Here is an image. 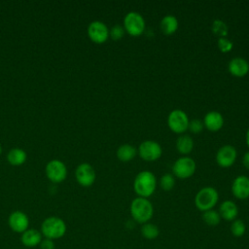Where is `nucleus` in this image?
<instances>
[{"label": "nucleus", "instance_id": "nucleus-26", "mask_svg": "<svg viewBox=\"0 0 249 249\" xmlns=\"http://www.w3.org/2000/svg\"><path fill=\"white\" fill-rule=\"evenodd\" d=\"M160 188L165 191H171L175 186V177L171 173H165L163 174L160 179Z\"/></svg>", "mask_w": 249, "mask_h": 249}, {"label": "nucleus", "instance_id": "nucleus-20", "mask_svg": "<svg viewBox=\"0 0 249 249\" xmlns=\"http://www.w3.org/2000/svg\"><path fill=\"white\" fill-rule=\"evenodd\" d=\"M176 149L181 155H188L194 149L193 138L188 134H181L176 140Z\"/></svg>", "mask_w": 249, "mask_h": 249}, {"label": "nucleus", "instance_id": "nucleus-22", "mask_svg": "<svg viewBox=\"0 0 249 249\" xmlns=\"http://www.w3.org/2000/svg\"><path fill=\"white\" fill-rule=\"evenodd\" d=\"M26 153L18 148H14L12 149L7 156V160L8 161L15 166H18L21 165L22 163L25 162L26 160Z\"/></svg>", "mask_w": 249, "mask_h": 249}, {"label": "nucleus", "instance_id": "nucleus-15", "mask_svg": "<svg viewBox=\"0 0 249 249\" xmlns=\"http://www.w3.org/2000/svg\"><path fill=\"white\" fill-rule=\"evenodd\" d=\"M229 72L236 78H242L249 72V62L242 57H233L228 64Z\"/></svg>", "mask_w": 249, "mask_h": 249}, {"label": "nucleus", "instance_id": "nucleus-5", "mask_svg": "<svg viewBox=\"0 0 249 249\" xmlns=\"http://www.w3.org/2000/svg\"><path fill=\"white\" fill-rule=\"evenodd\" d=\"M124 28L130 36H140L145 30V19L139 13L129 12L124 18Z\"/></svg>", "mask_w": 249, "mask_h": 249}, {"label": "nucleus", "instance_id": "nucleus-33", "mask_svg": "<svg viewBox=\"0 0 249 249\" xmlns=\"http://www.w3.org/2000/svg\"><path fill=\"white\" fill-rule=\"evenodd\" d=\"M245 141H246V144H247V146L249 148V128H248V130L246 132V135H245Z\"/></svg>", "mask_w": 249, "mask_h": 249}, {"label": "nucleus", "instance_id": "nucleus-13", "mask_svg": "<svg viewBox=\"0 0 249 249\" xmlns=\"http://www.w3.org/2000/svg\"><path fill=\"white\" fill-rule=\"evenodd\" d=\"M8 224L13 231L22 233L28 229L29 220L25 213L21 211H14L9 216Z\"/></svg>", "mask_w": 249, "mask_h": 249}, {"label": "nucleus", "instance_id": "nucleus-7", "mask_svg": "<svg viewBox=\"0 0 249 249\" xmlns=\"http://www.w3.org/2000/svg\"><path fill=\"white\" fill-rule=\"evenodd\" d=\"M189 122L188 115L180 109L172 110L167 117V125L169 129L178 134H183L188 130Z\"/></svg>", "mask_w": 249, "mask_h": 249}, {"label": "nucleus", "instance_id": "nucleus-17", "mask_svg": "<svg viewBox=\"0 0 249 249\" xmlns=\"http://www.w3.org/2000/svg\"><path fill=\"white\" fill-rule=\"evenodd\" d=\"M219 214L222 219L226 221H233L238 214L237 205L231 200H224L219 207Z\"/></svg>", "mask_w": 249, "mask_h": 249}, {"label": "nucleus", "instance_id": "nucleus-21", "mask_svg": "<svg viewBox=\"0 0 249 249\" xmlns=\"http://www.w3.org/2000/svg\"><path fill=\"white\" fill-rule=\"evenodd\" d=\"M137 154V150L133 145L130 144H123L117 150V158L124 162L130 161L135 158Z\"/></svg>", "mask_w": 249, "mask_h": 249}, {"label": "nucleus", "instance_id": "nucleus-3", "mask_svg": "<svg viewBox=\"0 0 249 249\" xmlns=\"http://www.w3.org/2000/svg\"><path fill=\"white\" fill-rule=\"evenodd\" d=\"M219 199V194L213 187L201 188L195 196V205L201 212L213 209Z\"/></svg>", "mask_w": 249, "mask_h": 249}, {"label": "nucleus", "instance_id": "nucleus-16", "mask_svg": "<svg viewBox=\"0 0 249 249\" xmlns=\"http://www.w3.org/2000/svg\"><path fill=\"white\" fill-rule=\"evenodd\" d=\"M203 124L206 129L212 132L220 130L224 125V117L218 111H210L205 114L203 118Z\"/></svg>", "mask_w": 249, "mask_h": 249}, {"label": "nucleus", "instance_id": "nucleus-19", "mask_svg": "<svg viewBox=\"0 0 249 249\" xmlns=\"http://www.w3.org/2000/svg\"><path fill=\"white\" fill-rule=\"evenodd\" d=\"M21 243L26 247H35L42 241L41 233L35 229H27L20 237Z\"/></svg>", "mask_w": 249, "mask_h": 249}, {"label": "nucleus", "instance_id": "nucleus-10", "mask_svg": "<svg viewBox=\"0 0 249 249\" xmlns=\"http://www.w3.org/2000/svg\"><path fill=\"white\" fill-rule=\"evenodd\" d=\"M88 35L92 42L103 44L109 38V29L104 22L94 20L90 22L88 27Z\"/></svg>", "mask_w": 249, "mask_h": 249}, {"label": "nucleus", "instance_id": "nucleus-23", "mask_svg": "<svg viewBox=\"0 0 249 249\" xmlns=\"http://www.w3.org/2000/svg\"><path fill=\"white\" fill-rule=\"evenodd\" d=\"M141 234L144 238L153 240L156 239L160 234V229L153 223H145L141 227Z\"/></svg>", "mask_w": 249, "mask_h": 249}, {"label": "nucleus", "instance_id": "nucleus-12", "mask_svg": "<svg viewBox=\"0 0 249 249\" xmlns=\"http://www.w3.org/2000/svg\"><path fill=\"white\" fill-rule=\"evenodd\" d=\"M236 149L231 145H224L219 148L216 154V161L219 166L227 168L231 166L236 160Z\"/></svg>", "mask_w": 249, "mask_h": 249}, {"label": "nucleus", "instance_id": "nucleus-28", "mask_svg": "<svg viewBox=\"0 0 249 249\" xmlns=\"http://www.w3.org/2000/svg\"><path fill=\"white\" fill-rule=\"evenodd\" d=\"M217 46H218V49L220 50L221 53H229L232 50L233 43L228 37H223V38L218 39Z\"/></svg>", "mask_w": 249, "mask_h": 249}, {"label": "nucleus", "instance_id": "nucleus-32", "mask_svg": "<svg viewBox=\"0 0 249 249\" xmlns=\"http://www.w3.org/2000/svg\"><path fill=\"white\" fill-rule=\"evenodd\" d=\"M242 164L244 167L249 169V151L246 152L242 157Z\"/></svg>", "mask_w": 249, "mask_h": 249}, {"label": "nucleus", "instance_id": "nucleus-11", "mask_svg": "<svg viewBox=\"0 0 249 249\" xmlns=\"http://www.w3.org/2000/svg\"><path fill=\"white\" fill-rule=\"evenodd\" d=\"M75 177L77 182L83 187H90L95 181V171L93 167L87 162L78 165L75 170Z\"/></svg>", "mask_w": 249, "mask_h": 249}, {"label": "nucleus", "instance_id": "nucleus-27", "mask_svg": "<svg viewBox=\"0 0 249 249\" xmlns=\"http://www.w3.org/2000/svg\"><path fill=\"white\" fill-rule=\"evenodd\" d=\"M231 231L233 236L235 237H241L245 231H246V226L245 223L240 219H235L231 222Z\"/></svg>", "mask_w": 249, "mask_h": 249}, {"label": "nucleus", "instance_id": "nucleus-29", "mask_svg": "<svg viewBox=\"0 0 249 249\" xmlns=\"http://www.w3.org/2000/svg\"><path fill=\"white\" fill-rule=\"evenodd\" d=\"M124 33H125V30L124 26L120 24H116L109 30V37H111V39L114 41H119L124 37Z\"/></svg>", "mask_w": 249, "mask_h": 249}, {"label": "nucleus", "instance_id": "nucleus-24", "mask_svg": "<svg viewBox=\"0 0 249 249\" xmlns=\"http://www.w3.org/2000/svg\"><path fill=\"white\" fill-rule=\"evenodd\" d=\"M202 220L206 225L210 227H215L221 222V216L218 211L210 209L202 212Z\"/></svg>", "mask_w": 249, "mask_h": 249}, {"label": "nucleus", "instance_id": "nucleus-18", "mask_svg": "<svg viewBox=\"0 0 249 249\" xmlns=\"http://www.w3.org/2000/svg\"><path fill=\"white\" fill-rule=\"evenodd\" d=\"M178 19L173 15L164 16L160 21V27L163 34L172 35L178 29Z\"/></svg>", "mask_w": 249, "mask_h": 249}, {"label": "nucleus", "instance_id": "nucleus-25", "mask_svg": "<svg viewBox=\"0 0 249 249\" xmlns=\"http://www.w3.org/2000/svg\"><path fill=\"white\" fill-rule=\"evenodd\" d=\"M211 30L213 32V34H215L216 36H218L219 38H223V37H227L228 36V25L225 21H223L222 19H214L211 25Z\"/></svg>", "mask_w": 249, "mask_h": 249}, {"label": "nucleus", "instance_id": "nucleus-2", "mask_svg": "<svg viewBox=\"0 0 249 249\" xmlns=\"http://www.w3.org/2000/svg\"><path fill=\"white\" fill-rule=\"evenodd\" d=\"M130 214L133 220L139 224L148 223L154 215L152 202L145 197L137 196L130 203Z\"/></svg>", "mask_w": 249, "mask_h": 249}, {"label": "nucleus", "instance_id": "nucleus-8", "mask_svg": "<svg viewBox=\"0 0 249 249\" xmlns=\"http://www.w3.org/2000/svg\"><path fill=\"white\" fill-rule=\"evenodd\" d=\"M139 157L146 161H155L161 157V146L154 140H145L138 147Z\"/></svg>", "mask_w": 249, "mask_h": 249}, {"label": "nucleus", "instance_id": "nucleus-9", "mask_svg": "<svg viewBox=\"0 0 249 249\" xmlns=\"http://www.w3.org/2000/svg\"><path fill=\"white\" fill-rule=\"evenodd\" d=\"M46 175L53 183H60L65 180L67 169L65 164L59 160H53L46 166Z\"/></svg>", "mask_w": 249, "mask_h": 249}, {"label": "nucleus", "instance_id": "nucleus-34", "mask_svg": "<svg viewBox=\"0 0 249 249\" xmlns=\"http://www.w3.org/2000/svg\"><path fill=\"white\" fill-rule=\"evenodd\" d=\"M2 153V147H1V145H0V154Z\"/></svg>", "mask_w": 249, "mask_h": 249}, {"label": "nucleus", "instance_id": "nucleus-30", "mask_svg": "<svg viewBox=\"0 0 249 249\" xmlns=\"http://www.w3.org/2000/svg\"><path fill=\"white\" fill-rule=\"evenodd\" d=\"M203 128H204V124H203V122L201 120L193 119L189 122L188 130H190L194 134L200 133L203 130Z\"/></svg>", "mask_w": 249, "mask_h": 249}, {"label": "nucleus", "instance_id": "nucleus-6", "mask_svg": "<svg viewBox=\"0 0 249 249\" xmlns=\"http://www.w3.org/2000/svg\"><path fill=\"white\" fill-rule=\"evenodd\" d=\"M196 168V161L190 157H181L175 160L172 165L174 177L179 179H188L194 175Z\"/></svg>", "mask_w": 249, "mask_h": 249}, {"label": "nucleus", "instance_id": "nucleus-14", "mask_svg": "<svg viewBox=\"0 0 249 249\" xmlns=\"http://www.w3.org/2000/svg\"><path fill=\"white\" fill-rule=\"evenodd\" d=\"M231 193L238 199L249 197V178L245 175H239L234 178L231 184Z\"/></svg>", "mask_w": 249, "mask_h": 249}, {"label": "nucleus", "instance_id": "nucleus-1", "mask_svg": "<svg viewBox=\"0 0 249 249\" xmlns=\"http://www.w3.org/2000/svg\"><path fill=\"white\" fill-rule=\"evenodd\" d=\"M157 187V179L154 173L149 170L140 171L134 178L133 190L140 197L148 198L151 196Z\"/></svg>", "mask_w": 249, "mask_h": 249}, {"label": "nucleus", "instance_id": "nucleus-31", "mask_svg": "<svg viewBox=\"0 0 249 249\" xmlns=\"http://www.w3.org/2000/svg\"><path fill=\"white\" fill-rule=\"evenodd\" d=\"M41 249H54V243L53 239L45 238L40 242Z\"/></svg>", "mask_w": 249, "mask_h": 249}, {"label": "nucleus", "instance_id": "nucleus-4", "mask_svg": "<svg viewBox=\"0 0 249 249\" xmlns=\"http://www.w3.org/2000/svg\"><path fill=\"white\" fill-rule=\"evenodd\" d=\"M42 233L46 238L58 239L65 234L66 225L64 221L58 217H49L44 220L41 226Z\"/></svg>", "mask_w": 249, "mask_h": 249}]
</instances>
